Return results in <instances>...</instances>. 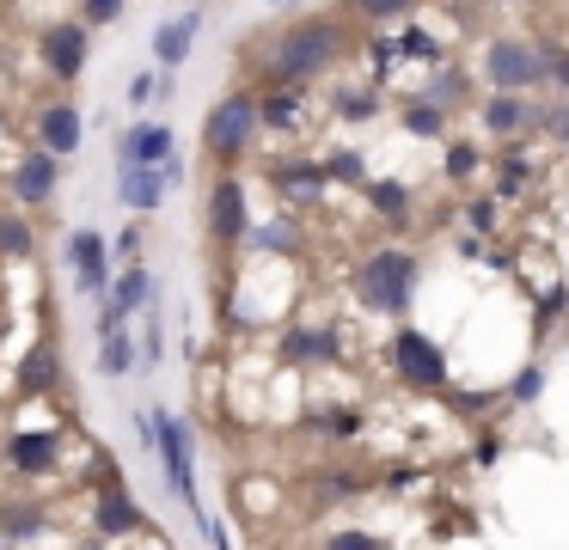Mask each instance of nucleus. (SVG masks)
<instances>
[{"label": "nucleus", "instance_id": "obj_1", "mask_svg": "<svg viewBox=\"0 0 569 550\" xmlns=\"http://www.w3.org/2000/svg\"><path fill=\"white\" fill-rule=\"evenodd\" d=\"M349 49H356L349 19L307 12V19H288L282 31H270L258 43V73H263V86H312V80H325Z\"/></svg>", "mask_w": 569, "mask_h": 550}, {"label": "nucleus", "instance_id": "obj_2", "mask_svg": "<svg viewBox=\"0 0 569 550\" xmlns=\"http://www.w3.org/2000/svg\"><path fill=\"white\" fill-rule=\"evenodd\" d=\"M263 141V117H258V92L251 86H233L227 98H214L209 117H202V147L221 171H239Z\"/></svg>", "mask_w": 569, "mask_h": 550}, {"label": "nucleus", "instance_id": "obj_3", "mask_svg": "<svg viewBox=\"0 0 569 550\" xmlns=\"http://www.w3.org/2000/svg\"><path fill=\"white\" fill-rule=\"evenodd\" d=\"M417 276H422L417 251H405V244H373L356 263V300L373 318H405L410 293H417Z\"/></svg>", "mask_w": 569, "mask_h": 550}, {"label": "nucleus", "instance_id": "obj_4", "mask_svg": "<svg viewBox=\"0 0 569 550\" xmlns=\"http://www.w3.org/2000/svg\"><path fill=\"white\" fill-rule=\"evenodd\" d=\"M148 447L160 452L172 496L184 501V508L197 513V526L209 532V508H202V496H197V434H190V428L178 422L172 410H153V416H148Z\"/></svg>", "mask_w": 569, "mask_h": 550}, {"label": "nucleus", "instance_id": "obj_5", "mask_svg": "<svg viewBox=\"0 0 569 550\" xmlns=\"http://www.w3.org/2000/svg\"><path fill=\"white\" fill-rule=\"evenodd\" d=\"M478 73L490 92H532V86H545L539 43H527V37H490L478 56Z\"/></svg>", "mask_w": 569, "mask_h": 550}, {"label": "nucleus", "instance_id": "obj_6", "mask_svg": "<svg viewBox=\"0 0 569 550\" xmlns=\"http://www.w3.org/2000/svg\"><path fill=\"white\" fill-rule=\"evenodd\" d=\"M202 227H209L214 251H239V239H246V227H251V202H246V183H239V171H214V178H209Z\"/></svg>", "mask_w": 569, "mask_h": 550}, {"label": "nucleus", "instance_id": "obj_7", "mask_svg": "<svg viewBox=\"0 0 569 550\" xmlns=\"http://www.w3.org/2000/svg\"><path fill=\"white\" fill-rule=\"evenodd\" d=\"M368 49H373V73H392V68H441V61H447L441 37L422 31L417 19H405L392 37H373Z\"/></svg>", "mask_w": 569, "mask_h": 550}, {"label": "nucleus", "instance_id": "obj_8", "mask_svg": "<svg viewBox=\"0 0 569 550\" xmlns=\"http://www.w3.org/2000/svg\"><path fill=\"white\" fill-rule=\"evenodd\" d=\"M38 56H43V73L50 80H80L87 73V61H92V37H87V24L80 19H56V24H43L38 31Z\"/></svg>", "mask_w": 569, "mask_h": 550}, {"label": "nucleus", "instance_id": "obj_9", "mask_svg": "<svg viewBox=\"0 0 569 550\" xmlns=\"http://www.w3.org/2000/svg\"><path fill=\"white\" fill-rule=\"evenodd\" d=\"M392 367H398V379H405L410 391H441V386H447V354H441V342L422 337V330H410V324L392 337Z\"/></svg>", "mask_w": 569, "mask_h": 550}, {"label": "nucleus", "instance_id": "obj_10", "mask_svg": "<svg viewBox=\"0 0 569 550\" xmlns=\"http://www.w3.org/2000/svg\"><path fill=\"white\" fill-rule=\"evenodd\" d=\"M56 190H62V159L43 153V147H26V153L7 166V196L19 208H50Z\"/></svg>", "mask_w": 569, "mask_h": 550}, {"label": "nucleus", "instance_id": "obj_11", "mask_svg": "<svg viewBox=\"0 0 569 550\" xmlns=\"http://www.w3.org/2000/svg\"><path fill=\"white\" fill-rule=\"evenodd\" d=\"M92 532L99 538H136V532H148V513H141V501L129 496V483H123V471H104V483H99V501H92Z\"/></svg>", "mask_w": 569, "mask_h": 550}, {"label": "nucleus", "instance_id": "obj_12", "mask_svg": "<svg viewBox=\"0 0 569 550\" xmlns=\"http://www.w3.org/2000/svg\"><path fill=\"white\" fill-rule=\"evenodd\" d=\"M319 110L312 86H263L258 92V117H263V134H300Z\"/></svg>", "mask_w": 569, "mask_h": 550}, {"label": "nucleus", "instance_id": "obj_13", "mask_svg": "<svg viewBox=\"0 0 569 550\" xmlns=\"http://www.w3.org/2000/svg\"><path fill=\"white\" fill-rule=\"evenodd\" d=\"M68 263H74V281L87 300H104V288H111V244H104V232L80 227L74 239H68Z\"/></svg>", "mask_w": 569, "mask_h": 550}, {"label": "nucleus", "instance_id": "obj_14", "mask_svg": "<svg viewBox=\"0 0 569 550\" xmlns=\"http://www.w3.org/2000/svg\"><path fill=\"white\" fill-rule=\"evenodd\" d=\"M13 391H19V398H56V391H68L62 349H56L50 337H43V342H31V354L19 361V373H13Z\"/></svg>", "mask_w": 569, "mask_h": 550}, {"label": "nucleus", "instance_id": "obj_15", "mask_svg": "<svg viewBox=\"0 0 569 550\" xmlns=\"http://www.w3.org/2000/svg\"><path fill=\"white\" fill-rule=\"evenodd\" d=\"M270 183H276V196H282L288 208H319L325 196H331V178H325V166L319 159H282V166L270 171Z\"/></svg>", "mask_w": 569, "mask_h": 550}, {"label": "nucleus", "instance_id": "obj_16", "mask_svg": "<svg viewBox=\"0 0 569 550\" xmlns=\"http://www.w3.org/2000/svg\"><path fill=\"white\" fill-rule=\"evenodd\" d=\"M172 147H178L172 122H160V117L129 122V129L117 134V166H166V159H172Z\"/></svg>", "mask_w": 569, "mask_h": 550}, {"label": "nucleus", "instance_id": "obj_17", "mask_svg": "<svg viewBox=\"0 0 569 550\" xmlns=\"http://www.w3.org/2000/svg\"><path fill=\"white\" fill-rule=\"evenodd\" d=\"M80 141H87V117H80V104H68V98H56V104L38 110V147L56 159H74Z\"/></svg>", "mask_w": 569, "mask_h": 550}, {"label": "nucleus", "instance_id": "obj_18", "mask_svg": "<svg viewBox=\"0 0 569 550\" xmlns=\"http://www.w3.org/2000/svg\"><path fill=\"white\" fill-rule=\"evenodd\" d=\"M0 452H7V464H13L19 477H50L56 464H62V434H56V428H26V434H13Z\"/></svg>", "mask_w": 569, "mask_h": 550}, {"label": "nucleus", "instance_id": "obj_19", "mask_svg": "<svg viewBox=\"0 0 569 550\" xmlns=\"http://www.w3.org/2000/svg\"><path fill=\"white\" fill-rule=\"evenodd\" d=\"M197 31H202V7L178 12V19H160L153 24V61H160L166 73H178L190 61V49H197Z\"/></svg>", "mask_w": 569, "mask_h": 550}, {"label": "nucleus", "instance_id": "obj_20", "mask_svg": "<svg viewBox=\"0 0 569 550\" xmlns=\"http://www.w3.org/2000/svg\"><path fill=\"white\" fill-rule=\"evenodd\" d=\"M478 122L496 141H520L532 129V104L520 92H490V98H478Z\"/></svg>", "mask_w": 569, "mask_h": 550}, {"label": "nucleus", "instance_id": "obj_21", "mask_svg": "<svg viewBox=\"0 0 569 550\" xmlns=\"http://www.w3.org/2000/svg\"><path fill=\"white\" fill-rule=\"evenodd\" d=\"M166 190H172V183H166L160 166H117V202L136 208V214H160Z\"/></svg>", "mask_w": 569, "mask_h": 550}, {"label": "nucleus", "instance_id": "obj_22", "mask_svg": "<svg viewBox=\"0 0 569 550\" xmlns=\"http://www.w3.org/2000/svg\"><path fill=\"white\" fill-rule=\"evenodd\" d=\"M386 110V98H380V86H368V80H343L331 92V117L337 122H373Z\"/></svg>", "mask_w": 569, "mask_h": 550}, {"label": "nucleus", "instance_id": "obj_23", "mask_svg": "<svg viewBox=\"0 0 569 550\" xmlns=\"http://www.w3.org/2000/svg\"><path fill=\"white\" fill-rule=\"evenodd\" d=\"M368 208L380 220H392V227H405V220L417 214V190H410L405 178H373L368 183Z\"/></svg>", "mask_w": 569, "mask_h": 550}, {"label": "nucleus", "instance_id": "obj_24", "mask_svg": "<svg viewBox=\"0 0 569 550\" xmlns=\"http://www.w3.org/2000/svg\"><path fill=\"white\" fill-rule=\"evenodd\" d=\"M246 251H263V257H288V251H300L307 244V232L295 227V214H282V220H263V227H246Z\"/></svg>", "mask_w": 569, "mask_h": 550}, {"label": "nucleus", "instance_id": "obj_25", "mask_svg": "<svg viewBox=\"0 0 569 550\" xmlns=\"http://www.w3.org/2000/svg\"><path fill=\"white\" fill-rule=\"evenodd\" d=\"M282 361H307V367L337 361V337H331V330H312V324H295L282 337Z\"/></svg>", "mask_w": 569, "mask_h": 550}, {"label": "nucleus", "instance_id": "obj_26", "mask_svg": "<svg viewBox=\"0 0 569 550\" xmlns=\"http://www.w3.org/2000/svg\"><path fill=\"white\" fill-rule=\"evenodd\" d=\"M417 7L422 0H349V19H361V24H405V19H417Z\"/></svg>", "mask_w": 569, "mask_h": 550}, {"label": "nucleus", "instance_id": "obj_27", "mask_svg": "<svg viewBox=\"0 0 569 550\" xmlns=\"http://www.w3.org/2000/svg\"><path fill=\"white\" fill-rule=\"evenodd\" d=\"M0 257H13V263L38 257V232H31V220L13 214V208H7V227H0Z\"/></svg>", "mask_w": 569, "mask_h": 550}, {"label": "nucleus", "instance_id": "obj_28", "mask_svg": "<svg viewBox=\"0 0 569 550\" xmlns=\"http://www.w3.org/2000/svg\"><path fill=\"white\" fill-rule=\"evenodd\" d=\"M405 129L410 134H422V141H435V134H447V110L441 104H429V98H405Z\"/></svg>", "mask_w": 569, "mask_h": 550}, {"label": "nucleus", "instance_id": "obj_29", "mask_svg": "<svg viewBox=\"0 0 569 550\" xmlns=\"http://www.w3.org/2000/svg\"><path fill=\"white\" fill-rule=\"evenodd\" d=\"M43 520H50V513H43L38 501H13V508H0V532H7V544H13V538L43 532Z\"/></svg>", "mask_w": 569, "mask_h": 550}, {"label": "nucleus", "instance_id": "obj_30", "mask_svg": "<svg viewBox=\"0 0 569 550\" xmlns=\"http://www.w3.org/2000/svg\"><path fill=\"white\" fill-rule=\"evenodd\" d=\"M466 73H459V68H447V61H441V68H435V80H429V92H422V98H429V104H441V110H453V104H466Z\"/></svg>", "mask_w": 569, "mask_h": 550}, {"label": "nucleus", "instance_id": "obj_31", "mask_svg": "<svg viewBox=\"0 0 569 550\" xmlns=\"http://www.w3.org/2000/svg\"><path fill=\"white\" fill-rule=\"evenodd\" d=\"M319 166H325V178H331V183H368V159L349 153V147H331Z\"/></svg>", "mask_w": 569, "mask_h": 550}, {"label": "nucleus", "instance_id": "obj_32", "mask_svg": "<svg viewBox=\"0 0 569 550\" xmlns=\"http://www.w3.org/2000/svg\"><path fill=\"white\" fill-rule=\"evenodd\" d=\"M99 367H104L111 379H123L129 367H136V349H129L123 330H104V337H99Z\"/></svg>", "mask_w": 569, "mask_h": 550}, {"label": "nucleus", "instance_id": "obj_33", "mask_svg": "<svg viewBox=\"0 0 569 550\" xmlns=\"http://www.w3.org/2000/svg\"><path fill=\"white\" fill-rule=\"evenodd\" d=\"M441 171H447L453 183L478 178V171H483V153H478V141H453V147L441 153Z\"/></svg>", "mask_w": 569, "mask_h": 550}, {"label": "nucleus", "instance_id": "obj_34", "mask_svg": "<svg viewBox=\"0 0 569 550\" xmlns=\"http://www.w3.org/2000/svg\"><path fill=\"white\" fill-rule=\"evenodd\" d=\"M325 550H386V538L368 532V526H337V532L325 538Z\"/></svg>", "mask_w": 569, "mask_h": 550}, {"label": "nucleus", "instance_id": "obj_35", "mask_svg": "<svg viewBox=\"0 0 569 550\" xmlns=\"http://www.w3.org/2000/svg\"><path fill=\"white\" fill-rule=\"evenodd\" d=\"M123 12H129V0H80V24H87V31L92 24H117Z\"/></svg>", "mask_w": 569, "mask_h": 550}, {"label": "nucleus", "instance_id": "obj_36", "mask_svg": "<svg viewBox=\"0 0 569 550\" xmlns=\"http://www.w3.org/2000/svg\"><path fill=\"white\" fill-rule=\"evenodd\" d=\"M160 354H166V324H160V312H153L148 318V337H141V349H136V361L160 367Z\"/></svg>", "mask_w": 569, "mask_h": 550}, {"label": "nucleus", "instance_id": "obj_37", "mask_svg": "<svg viewBox=\"0 0 569 550\" xmlns=\"http://www.w3.org/2000/svg\"><path fill=\"white\" fill-rule=\"evenodd\" d=\"M539 391H545V373H539V367H520L515 386H508V398H515V403H532Z\"/></svg>", "mask_w": 569, "mask_h": 550}, {"label": "nucleus", "instance_id": "obj_38", "mask_svg": "<svg viewBox=\"0 0 569 550\" xmlns=\"http://www.w3.org/2000/svg\"><path fill=\"white\" fill-rule=\"evenodd\" d=\"M153 86H160V68H141L136 80H129V104L148 110V104H153Z\"/></svg>", "mask_w": 569, "mask_h": 550}, {"label": "nucleus", "instance_id": "obj_39", "mask_svg": "<svg viewBox=\"0 0 569 550\" xmlns=\"http://www.w3.org/2000/svg\"><path fill=\"white\" fill-rule=\"evenodd\" d=\"M466 220L471 227H496V220H502V202H496V196H478V202L466 208Z\"/></svg>", "mask_w": 569, "mask_h": 550}, {"label": "nucleus", "instance_id": "obj_40", "mask_svg": "<svg viewBox=\"0 0 569 550\" xmlns=\"http://www.w3.org/2000/svg\"><path fill=\"white\" fill-rule=\"evenodd\" d=\"M563 306H569V288H563V281H551V288L539 293V312H563Z\"/></svg>", "mask_w": 569, "mask_h": 550}, {"label": "nucleus", "instance_id": "obj_41", "mask_svg": "<svg viewBox=\"0 0 569 550\" xmlns=\"http://www.w3.org/2000/svg\"><path fill=\"white\" fill-rule=\"evenodd\" d=\"M117 257H123V263H141V227H129L123 239H117Z\"/></svg>", "mask_w": 569, "mask_h": 550}, {"label": "nucleus", "instance_id": "obj_42", "mask_svg": "<svg viewBox=\"0 0 569 550\" xmlns=\"http://www.w3.org/2000/svg\"><path fill=\"white\" fill-rule=\"evenodd\" d=\"M471 459H478V464H496V459H502V447H496V434H483V440H478V452H471Z\"/></svg>", "mask_w": 569, "mask_h": 550}, {"label": "nucleus", "instance_id": "obj_43", "mask_svg": "<svg viewBox=\"0 0 569 550\" xmlns=\"http://www.w3.org/2000/svg\"><path fill=\"white\" fill-rule=\"evenodd\" d=\"M270 7H276V12H300L307 0H270Z\"/></svg>", "mask_w": 569, "mask_h": 550}, {"label": "nucleus", "instance_id": "obj_44", "mask_svg": "<svg viewBox=\"0 0 569 550\" xmlns=\"http://www.w3.org/2000/svg\"><path fill=\"white\" fill-rule=\"evenodd\" d=\"M80 550H104V538H87V544H80Z\"/></svg>", "mask_w": 569, "mask_h": 550}, {"label": "nucleus", "instance_id": "obj_45", "mask_svg": "<svg viewBox=\"0 0 569 550\" xmlns=\"http://www.w3.org/2000/svg\"><path fill=\"white\" fill-rule=\"evenodd\" d=\"M0 342H7V312H0Z\"/></svg>", "mask_w": 569, "mask_h": 550}, {"label": "nucleus", "instance_id": "obj_46", "mask_svg": "<svg viewBox=\"0 0 569 550\" xmlns=\"http://www.w3.org/2000/svg\"><path fill=\"white\" fill-rule=\"evenodd\" d=\"M0 227H7V202H0Z\"/></svg>", "mask_w": 569, "mask_h": 550}, {"label": "nucleus", "instance_id": "obj_47", "mask_svg": "<svg viewBox=\"0 0 569 550\" xmlns=\"http://www.w3.org/2000/svg\"><path fill=\"white\" fill-rule=\"evenodd\" d=\"M515 7H527V0H515Z\"/></svg>", "mask_w": 569, "mask_h": 550}]
</instances>
